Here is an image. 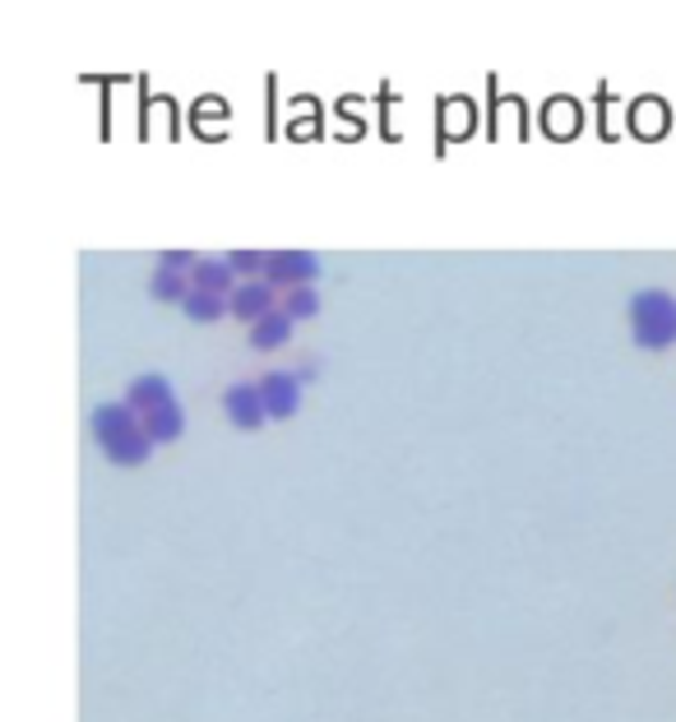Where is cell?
<instances>
[{
  "label": "cell",
  "mask_w": 676,
  "mask_h": 722,
  "mask_svg": "<svg viewBox=\"0 0 676 722\" xmlns=\"http://www.w3.org/2000/svg\"><path fill=\"white\" fill-rule=\"evenodd\" d=\"M283 310L293 320H311L320 316V292L316 287H293V292H283Z\"/></svg>",
  "instance_id": "cell-13"
},
{
  "label": "cell",
  "mask_w": 676,
  "mask_h": 722,
  "mask_svg": "<svg viewBox=\"0 0 676 722\" xmlns=\"http://www.w3.org/2000/svg\"><path fill=\"white\" fill-rule=\"evenodd\" d=\"M320 273V260L311 250H274L264 269V283H274L278 292H293V287H311Z\"/></svg>",
  "instance_id": "cell-3"
},
{
  "label": "cell",
  "mask_w": 676,
  "mask_h": 722,
  "mask_svg": "<svg viewBox=\"0 0 676 722\" xmlns=\"http://www.w3.org/2000/svg\"><path fill=\"white\" fill-rule=\"evenodd\" d=\"M186 316L190 320H200V324H209V320H223L227 316V310H232V301L227 297H214V292H190V297H186Z\"/></svg>",
  "instance_id": "cell-11"
},
{
  "label": "cell",
  "mask_w": 676,
  "mask_h": 722,
  "mask_svg": "<svg viewBox=\"0 0 676 722\" xmlns=\"http://www.w3.org/2000/svg\"><path fill=\"white\" fill-rule=\"evenodd\" d=\"M149 292H153V297H158V301H181L186 306V297H190V292H195V287H190V273H171V269H153V279H149Z\"/></svg>",
  "instance_id": "cell-10"
},
{
  "label": "cell",
  "mask_w": 676,
  "mask_h": 722,
  "mask_svg": "<svg viewBox=\"0 0 676 722\" xmlns=\"http://www.w3.org/2000/svg\"><path fill=\"white\" fill-rule=\"evenodd\" d=\"M144 431H149L153 445L177 440V436L186 431V413H181V403H177V407H167V413H158V417H149V422H144Z\"/></svg>",
  "instance_id": "cell-12"
},
{
  "label": "cell",
  "mask_w": 676,
  "mask_h": 722,
  "mask_svg": "<svg viewBox=\"0 0 676 722\" xmlns=\"http://www.w3.org/2000/svg\"><path fill=\"white\" fill-rule=\"evenodd\" d=\"M293 316H287V310L278 306V310H269L264 320H256L250 324V347H256V353H274V347H283L287 339H293Z\"/></svg>",
  "instance_id": "cell-8"
},
{
  "label": "cell",
  "mask_w": 676,
  "mask_h": 722,
  "mask_svg": "<svg viewBox=\"0 0 676 722\" xmlns=\"http://www.w3.org/2000/svg\"><path fill=\"white\" fill-rule=\"evenodd\" d=\"M260 399L269 407V417H293L301 407V380L293 376V370H269V376L260 380Z\"/></svg>",
  "instance_id": "cell-7"
},
{
  "label": "cell",
  "mask_w": 676,
  "mask_h": 722,
  "mask_svg": "<svg viewBox=\"0 0 676 722\" xmlns=\"http://www.w3.org/2000/svg\"><path fill=\"white\" fill-rule=\"evenodd\" d=\"M195 256L190 250H163V269H171V273H195Z\"/></svg>",
  "instance_id": "cell-15"
},
{
  "label": "cell",
  "mask_w": 676,
  "mask_h": 722,
  "mask_svg": "<svg viewBox=\"0 0 676 722\" xmlns=\"http://www.w3.org/2000/svg\"><path fill=\"white\" fill-rule=\"evenodd\" d=\"M93 440H98V450L111 463H121V467H140L153 454V440L144 431V422L134 417V407L126 399L121 403H103L98 413H93Z\"/></svg>",
  "instance_id": "cell-1"
},
{
  "label": "cell",
  "mask_w": 676,
  "mask_h": 722,
  "mask_svg": "<svg viewBox=\"0 0 676 722\" xmlns=\"http://www.w3.org/2000/svg\"><path fill=\"white\" fill-rule=\"evenodd\" d=\"M630 334L640 347L659 353V347L676 343V297H667L663 287H644L630 301Z\"/></svg>",
  "instance_id": "cell-2"
},
{
  "label": "cell",
  "mask_w": 676,
  "mask_h": 722,
  "mask_svg": "<svg viewBox=\"0 0 676 722\" xmlns=\"http://www.w3.org/2000/svg\"><path fill=\"white\" fill-rule=\"evenodd\" d=\"M223 413L227 422L237 426V431H260V426L269 422V407L260 399V384H232L223 394Z\"/></svg>",
  "instance_id": "cell-5"
},
{
  "label": "cell",
  "mask_w": 676,
  "mask_h": 722,
  "mask_svg": "<svg viewBox=\"0 0 676 722\" xmlns=\"http://www.w3.org/2000/svg\"><path fill=\"white\" fill-rule=\"evenodd\" d=\"M227 264L237 269V279H241V283H250V279H264L269 256H260V250H232Z\"/></svg>",
  "instance_id": "cell-14"
},
{
  "label": "cell",
  "mask_w": 676,
  "mask_h": 722,
  "mask_svg": "<svg viewBox=\"0 0 676 722\" xmlns=\"http://www.w3.org/2000/svg\"><path fill=\"white\" fill-rule=\"evenodd\" d=\"M227 301H232V316L246 320V324H256V320L269 316V310H278L283 292L274 283H264V279H250V283H237V292H232Z\"/></svg>",
  "instance_id": "cell-6"
},
{
  "label": "cell",
  "mask_w": 676,
  "mask_h": 722,
  "mask_svg": "<svg viewBox=\"0 0 676 722\" xmlns=\"http://www.w3.org/2000/svg\"><path fill=\"white\" fill-rule=\"evenodd\" d=\"M237 269H232L227 260H200L195 273H190V287L195 292H214V297H232L237 292Z\"/></svg>",
  "instance_id": "cell-9"
},
{
  "label": "cell",
  "mask_w": 676,
  "mask_h": 722,
  "mask_svg": "<svg viewBox=\"0 0 676 722\" xmlns=\"http://www.w3.org/2000/svg\"><path fill=\"white\" fill-rule=\"evenodd\" d=\"M126 403L134 407V417L149 422V417L167 413V407H177V389H171L167 376H134L126 389Z\"/></svg>",
  "instance_id": "cell-4"
}]
</instances>
